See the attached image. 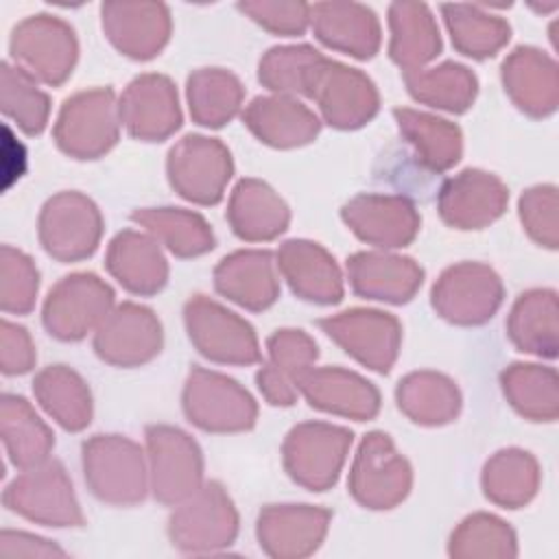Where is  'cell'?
Here are the masks:
<instances>
[{
  "label": "cell",
  "instance_id": "2e32d148",
  "mask_svg": "<svg viewBox=\"0 0 559 559\" xmlns=\"http://www.w3.org/2000/svg\"><path fill=\"white\" fill-rule=\"evenodd\" d=\"M319 328L362 367L389 373L402 345V323L397 317L373 310L352 308L319 319Z\"/></svg>",
  "mask_w": 559,
  "mask_h": 559
},
{
  "label": "cell",
  "instance_id": "7402d4cb",
  "mask_svg": "<svg viewBox=\"0 0 559 559\" xmlns=\"http://www.w3.org/2000/svg\"><path fill=\"white\" fill-rule=\"evenodd\" d=\"M100 24L111 46L129 59L148 61L170 39V11L162 2H103Z\"/></svg>",
  "mask_w": 559,
  "mask_h": 559
},
{
  "label": "cell",
  "instance_id": "d6a6232c",
  "mask_svg": "<svg viewBox=\"0 0 559 559\" xmlns=\"http://www.w3.org/2000/svg\"><path fill=\"white\" fill-rule=\"evenodd\" d=\"M507 336L524 354L557 358L559 349V306L552 288H531L522 293L507 317Z\"/></svg>",
  "mask_w": 559,
  "mask_h": 559
},
{
  "label": "cell",
  "instance_id": "30bf717a",
  "mask_svg": "<svg viewBox=\"0 0 559 559\" xmlns=\"http://www.w3.org/2000/svg\"><path fill=\"white\" fill-rule=\"evenodd\" d=\"M148 483L155 500L179 504L203 485V454L181 428L151 424L144 430Z\"/></svg>",
  "mask_w": 559,
  "mask_h": 559
},
{
  "label": "cell",
  "instance_id": "e0dca14e",
  "mask_svg": "<svg viewBox=\"0 0 559 559\" xmlns=\"http://www.w3.org/2000/svg\"><path fill=\"white\" fill-rule=\"evenodd\" d=\"M164 345L157 314L135 301L114 306L94 332L96 356L114 367H140L151 362Z\"/></svg>",
  "mask_w": 559,
  "mask_h": 559
},
{
  "label": "cell",
  "instance_id": "7dc6e473",
  "mask_svg": "<svg viewBox=\"0 0 559 559\" xmlns=\"http://www.w3.org/2000/svg\"><path fill=\"white\" fill-rule=\"evenodd\" d=\"M323 55L308 46H275L266 50L258 63V81L273 94L284 96H306L310 76Z\"/></svg>",
  "mask_w": 559,
  "mask_h": 559
},
{
  "label": "cell",
  "instance_id": "f1b7e54d",
  "mask_svg": "<svg viewBox=\"0 0 559 559\" xmlns=\"http://www.w3.org/2000/svg\"><path fill=\"white\" fill-rule=\"evenodd\" d=\"M310 26L323 46L354 59H371L380 50V22L367 4L314 2L310 4Z\"/></svg>",
  "mask_w": 559,
  "mask_h": 559
},
{
  "label": "cell",
  "instance_id": "603a6c76",
  "mask_svg": "<svg viewBox=\"0 0 559 559\" xmlns=\"http://www.w3.org/2000/svg\"><path fill=\"white\" fill-rule=\"evenodd\" d=\"M319 347L314 338L295 328L275 330L266 338V362L255 373V384L271 406H293L304 376L314 367Z\"/></svg>",
  "mask_w": 559,
  "mask_h": 559
},
{
  "label": "cell",
  "instance_id": "4316f807",
  "mask_svg": "<svg viewBox=\"0 0 559 559\" xmlns=\"http://www.w3.org/2000/svg\"><path fill=\"white\" fill-rule=\"evenodd\" d=\"M214 288L251 312L271 308L280 297L275 255L266 249H240L225 255L214 269Z\"/></svg>",
  "mask_w": 559,
  "mask_h": 559
},
{
  "label": "cell",
  "instance_id": "f35d334b",
  "mask_svg": "<svg viewBox=\"0 0 559 559\" xmlns=\"http://www.w3.org/2000/svg\"><path fill=\"white\" fill-rule=\"evenodd\" d=\"M537 459L522 448H504L491 454L483 467L480 485L489 502L504 509L526 507L539 489Z\"/></svg>",
  "mask_w": 559,
  "mask_h": 559
},
{
  "label": "cell",
  "instance_id": "c3c4849f",
  "mask_svg": "<svg viewBox=\"0 0 559 559\" xmlns=\"http://www.w3.org/2000/svg\"><path fill=\"white\" fill-rule=\"evenodd\" d=\"M39 290V271L20 249L2 245L0 249V308L9 314H28L35 308Z\"/></svg>",
  "mask_w": 559,
  "mask_h": 559
},
{
  "label": "cell",
  "instance_id": "d6986e66",
  "mask_svg": "<svg viewBox=\"0 0 559 559\" xmlns=\"http://www.w3.org/2000/svg\"><path fill=\"white\" fill-rule=\"evenodd\" d=\"M120 124L142 142H162L181 127L175 83L157 72L135 76L118 98Z\"/></svg>",
  "mask_w": 559,
  "mask_h": 559
},
{
  "label": "cell",
  "instance_id": "9c48e42d",
  "mask_svg": "<svg viewBox=\"0 0 559 559\" xmlns=\"http://www.w3.org/2000/svg\"><path fill=\"white\" fill-rule=\"evenodd\" d=\"M236 535L238 511L216 480L203 483L168 518L170 544L181 552H216L231 546Z\"/></svg>",
  "mask_w": 559,
  "mask_h": 559
},
{
  "label": "cell",
  "instance_id": "816d5d0a",
  "mask_svg": "<svg viewBox=\"0 0 559 559\" xmlns=\"http://www.w3.org/2000/svg\"><path fill=\"white\" fill-rule=\"evenodd\" d=\"M37 352L26 328L2 319L0 323V369L4 376H22L35 367Z\"/></svg>",
  "mask_w": 559,
  "mask_h": 559
},
{
  "label": "cell",
  "instance_id": "74e56055",
  "mask_svg": "<svg viewBox=\"0 0 559 559\" xmlns=\"http://www.w3.org/2000/svg\"><path fill=\"white\" fill-rule=\"evenodd\" d=\"M39 406L66 430L79 432L90 426L94 404L87 382L66 365L44 367L33 380Z\"/></svg>",
  "mask_w": 559,
  "mask_h": 559
},
{
  "label": "cell",
  "instance_id": "681fc988",
  "mask_svg": "<svg viewBox=\"0 0 559 559\" xmlns=\"http://www.w3.org/2000/svg\"><path fill=\"white\" fill-rule=\"evenodd\" d=\"M557 188L552 183H539L522 192L518 201V214L524 231L533 242L546 249L559 245V221H557Z\"/></svg>",
  "mask_w": 559,
  "mask_h": 559
},
{
  "label": "cell",
  "instance_id": "6da1fadb",
  "mask_svg": "<svg viewBox=\"0 0 559 559\" xmlns=\"http://www.w3.org/2000/svg\"><path fill=\"white\" fill-rule=\"evenodd\" d=\"M87 489L107 504L131 507L146 498L148 461L133 439L124 435H94L81 448Z\"/></svg>",
  "mask_w": 559,
  "mask_h": 559
},
{
  "label": "cell",
  "instance_id": "836d02e7",
  "mask_svg": "<svg viewBox=\"0 0 559 559\" xmlns=\"http://www.w3.org/2000/svg\"><path fill=\"white\" fill-rule=\"evenodd\" d=\"M389 57L404 72L419 70L441 52V33L428 4H389Z\"/></svg>",
  "mask_w": 559,
  "mask_h": 559
},
{
  "label": "cell",
  "instance_id": "44dd1931",
  "mask_svg": "<svg viewBox=\"0 0 559 559\" xmlns=\"http://www.w3.org/2000/svg\"><path fill=\"white\" fill-rule=\"evenodd\" d=\"M332 511L314 504H266L258 513L255 537L260 548L275 559H301L325 539Z\"/></svg>",
  "mask_w": 559,
  "mask_h": 559
},
{
  "label": "cell",
  "instance_id": "8fae6325",
  "mask_svg": "<svg viewBox=\"0 0 559 559\" xmlns=\"http://www.w3.org/2000/svg\"><path fill=\"white\" fill-rule=\"evenodd\" d=\"M37 236L50 258L59 262H79L98 249L103 214L87 194L63 190L41 205Z\"/></svg>",
  "mask_w": 559,
  "mask_h": 559
},
{
  "label": "cell",
  "instance_id": "b9f144b4",
  "mask_svg": "<svg viewBox=\"0 0 559 559\" xmlns=\"http://www.w3.org/2000/svg\"><path fill=\"white\" fill-rule=\"evenodd\" d=\"M190 116L197 124L221 129L242 107L245 87L240 79L225 68H199L186 81Z\"/></svg>",
  "mask_w": 559,
  "mask_h": 559
},
{
  "label": "cell",
  "instance_id": "cb8c5ba5",
  "mask_svg": "<svg viewBox=\"0 0 559 559\" xmlns=\"http://www.w3.org/2000/svg\"><path fill=\"white\" fill-rule=\"evenodd\" d=\"M275 262L299 299L319 306H332L343 299V273L334 255L319 242L306 238L286 240L280 245Z\"/></svg>",
  "mask_w": 559,
  "mask_h": 559
},
{
  "label": "cell",
  "instance_id": "8992f818",
  "mask_svg": "<svg viewBox=\"0 0 559 559\" xmlns=\"http://www.w3.org/2000/svg\"><path fill=\"white\" fill-rule=\"evenodd\" d=\"M2 502L9 511L44 526H83L85 518L72 480L59 461H44L22 469L4 489Z\"/></svg>",
  "mask_w": 559,
  "mask_h": 559
},
{
  "label": "cell",
  "instance_id": "4dcf8cb0",
  "mask_svg": "<svg viewBox=\"0 0 559 559\" xmlns=\"http://www.w3.org/2000/svg\"><path fill=\"white\" fill-rule=\"evenodd\" d=\"M105 269L133 295H155L168 282V262L159 242L148 231H118L105 253Z\"/></svg>",
  "mask_w": 559,
  "mask_h": 559
},
{
  "label": "cell",
  "instance_id": "f6af8a7d",
  "mask_svg": "<svg viewBox=\"0 0 559 559\" xmlns=\"http://www.w3.org/2000/svg\"><path fill=\"white\" fill-rule=\"evenodd\" d=\"M448 555L454 559H511L518 557V537L502 518L478 511L452 531Z\"/></svg>",
  "mask_w": 559,
  "mask_h": 559
},
{
  "label": "cell",
  "instance_id": "ffe728a7",
  "mask_svg": "<svg viewBox=\"0 0 559 559\" xmlns=\"http://www.w3.org/2000/svg\"><path fill=\"white\" fill-rule=\"evenodd\" d=\"M354 236L378 249H400L415 240L421 227L417 207L400 194H356L341 210Z\"/></svg>",
  "mask_w": 559,
  "mask_h": 559
},
{
  "label": "cell",
  "instance_id": "7bdbcfd3",
  "mask_svg": "<svg viewBox=\"0 0 559 559\" xmlns=\"http://www.w3.org/2000/svg\"><path fill=\"white\" fill-rule=\"evenodd\" d=\"M507 402L531 421H555L559 415V380L552 367L513 362L500 373Z\"/></svg>",
  "mask_w": 559,
  "mask_h": 559
},
{
  "label": "cell",
  "instance_id": "f5cc1de1",
  "mask_svg": "<svg viewBox=\"0 0 559 559\" xmlns=\"http://www.w3.org/2000/svg\"><path fill=\"white\" fill-rule=\"evenodd\" d=\"M0 555L7 559L9 557H66V550L46 537L7 528L0 533Z\"/></svg>",
  "mask_w": 559,
  "mask_h": 559
},
{
  "label": "cell",
  "instance_id": "1f68e13d",
  "mask_svg": "<svg viewBox=\"0 0 559 559\" xmlns=\"http://www.w3.org/2000/svg\"><path fill=\"white\" fill-rule=\"evenodd\" d=\"M227 221L240 240L269 242L288 229L290 210L266 181L247 177L229 194Z\"/></svg>",
  "mask_w": 559,
  "mask_h": 559
},
{
  "label": "cell",
  "instance_id": "83f0119b",
  "mask_svg": "<svg viewBox=\"0 0 559 559\" xmlns=\"http://www.w3.org/2000/svg\"><path fill=\"white\" fill-rule=\"evenodd\" d=\"M299 393L312 408L356 421H369L380 411L376 384L343 367H312L304 376Z\"/></svg>",
  "mask_w": 559,
  "mask_h": 559
},
{
  "label": "cell",
  "instance_id": "f546056e",
  "mask_svg": "<svg viewBox=\"0 0 559 559\" xmlns=\"http://www.w3.org/2000/svg\"><path fill=\"white\" fill-rule=\"evenodd\" d=\"M245 127L266 146L297 148L310 144L321 131V118L295 96H255L242 109Z\"/></svg>",
  "mask_w": 559,
  "mask_h": 559
},
{
  "label": "cell",
  "instance_id": "484cf974",
  "mask_svg": "<svg viewBox=\"0 0 559 559\" xmlns=\"http://www.w3.org/2000/svg\"><path fill=\"white\" fill-rule=\"evenodd\" d=\"M352 290L358 297L406 304L424 284V269L408 255L391 251H358L345 264Z\"/></svg>",
  "mask_w": 559,
  "mask_h": 559
},
{
  "label": "cell",
  "instance_id": "bcb514c9",
  "mask_svg": "<svg viewBox=\"0 0 559 559\" xmlns=\"http://www.w3.org/2000/svg\"><path fill=\"white\" fill-rule=\"evenodd\" d=\"M0 107L26 135H39L50 116V96L22 68L4 61L0 68Z\"/></svg>",
  "mask_w": 559,
  "mask_h": 559
},
{
  "label": "cell",
  "instance_id": "5bb4252c",
  "mask_svg": "<svg viewBox=\"0 0 559 559\" xmlns=\"http://www.w3.org/2000/svg\"><path fill=\"white\" fill-rule=\"evenodd\" d=\"M306 98L314 100L321 118L341 131L365 127L380 109L376 83L362 70L328 57L314 68Z\"/></svg>",
  "mask_w": 559,
  "mask_h": 559
},
{
  "label": "cell",
  "instance_id": "f907efd6",
  "mask_svg": "<svg viewBox=\"0 0 559 559\" xmlns=\"http://www.w3.org/2000/svg\"><path fill=\"white\" fill-rule=\"evenodd\" d=\"M238 9L269 33L295 37L310 24V4L299 0H245Z\"/></svg>",
  "mask_w": 559,
  "mask_h": 559
},
{
  "label": "cell",
  "instance_id": "d590c367",
  "mask_svg": "<svg viewBox=\"0 0 559 559\" xmlns=\"http://www.w3.org/2000/svg\"><path fill=\"white\" fill-rule=\"evenodd\" d=\"M397 408L419 426H443L461 413V391L439 371H411L395 386Z\"/></svg>",
  "mask_w": 559,
  "mask_h": 559
},
{
  "label": "cell",
  "instance_id": "5b68a950",
  "mask_svg": "<svg viewBox=\"0 0 559 559\" xmlns=\"http://www.w3.org/2000/svg\"><path fill=\"white\" fill-rule=\"evenodd\" d=\"M347 487L352 498L371 511H386L406 500L413 467L382 430L367 432L354 454Z\"/></svg>",
  "mask_w": 559,
  "mask_h": 559
},
{
  "label": "cell",
  "instance_id": "52a82bcc",
  "mask_svg": "<svg viewBox=\"0 0 559 559\" xmlns=\"http://www.w3.org/2000/svg\"><path fill=\"white\" fill-rule=\"evenodd\" d=\"M181 406L188 421L205 432H242L251 430L258 419L251 393L234 378L205 367L190 369Z\"/></svg>",
  "mask_w": 559,
  "mask_h": 559
},
{
  "label": "cell",
  "instance_id": "8d00e7d4",
  "mask_svg": "<svg viewBox=\"0 0 559 559\" xmlns=\"http://www.w3.org/2000/svg\"><path fill=\"white\" fill-rule=\"evenodd\" d=\"M0 435L9 461L17 469L35 467L48 461L55 448V435L22 395L4 393L0 404Z\"/></svg>",
  "mask_w": 559,
  "mask_h": 559
},
{
  "label": "cell",
  "instance_id": "4fadbf2b",
  "mask_svg": "<svg viewBox=\"0 0 559 559\" xmlns=\"http://www.w3.org/2000/svg\"><path fill=\"white\" fill-rule=\"evenodd\" d=\"M166 175L173 190L186 201L216 205L234 175V159L221 140L190 133L168 151Z\"/></svg>",
  "mask_w": 559,
  "mask_h": 559
},
{
  "label": "cell",
  "instance_id": "d4e9b609",
  "mask_svg": "<svg viewBox=\"0 0 559 559\" xmlns=\"http://www.w3.org/2000/svg\"><path fill=\"white\" fill-rule=\"evenodd\" d=\"M500 79L511 103L531 118L555 114L559 103V70L550 55L535 46H518L502 66Z\"/></svg>",
  "mask_w": 559,
  "mask_h": 559
},
{
  "label": "cell",
  "instance_id": "ba28073f",
  "mask_svg": "<svg viewBox=\"0 0 559 559\" xmlns=\"http://www.w3.org/2000/svg\"><path fill=\"white\" fill-rule=\"evenodd\" d=\"M183 323L197 352L212 362L247 367L262 360L251 323L205 295H192L186 301Z\"/></svg>",
  "mask_w": 559,
  "mask_h": 559
},
{
  "label": "cell",
  "instance_id": "7a4b0ae2",
  "mask_svg": "<svg viewBox=\"0 0 559 559\" xmlns=\"http://www.w3.org/2000/svg\"><path fill=\"white\" fill-rule=\"evenodd\" d=\"M55 144L72 159H98L120 138L118 100L111 87H92L63 100L55 127Z\"/></svg>",
  "mask_w": 559,
  "mask_h": 559
},
{
  "label": "cell",
  "instance_id": "ac0fdd59",
  "mask_svg": "<svg viewBox=\"0 0 559 559\" xmlns=\"http://www.w3.org/2000/svg\"><path fill=\"white\" fill-rule=\"evenodd\" d=\"M509 203L500 177L480 168H465L448 177L437 194V210L448 227L469 231L498 221Z\"/></svg>",
  "mask_w": 559,
  "mask_h": 559
},
{
  "label": "cell",
  "instance_id": "ab89813d",
  "mask_svg": "<svg viewBox=\"0 0 559 559\" xmlns=\"http://www.w3.org/2000/svg\"><path fill=\"white\" fill-rule=\"evenodd\" d=\"M131 221L144 227L177 258H197L214 249V231L199 212L183 207H140L131 212Z\"/></svg>",
  "mask_w": 559,
  "mask_h": 559
},
{
  "label": "cell",
  "instance_id": "ee69618b",
  "mask_svg": "<svg viewBox=\"0 0 559 559\" xmlns=\"http://www.w3.org/2000/svg\"><path fill=\"white\" fill-rule=\"evenodd\" d=\"M441 15L452 46L472 59L498 55L511 39V26L504 17L485 11L478 4H443Z\"/></svg>",
  "mask_w": 559,
  "mask_h": 559
},
{
  "label": "cell",
  "instance_id": "3957f363",
  "mask_svg": "<svg viewBox=\"0 0 559 559\" xmlns=\"http://www.w3.org/2000/svg\"><path fill=\"white\" fill-rule=\"evenodd\" d=\"M354 435L345 426L328 421H301L282 443L286 474L308 491H325L336 485L347 461Z\"/></svg>",
  "mask_w": 559,
  "mask_h": 559
},
{
  "label": "cell",
  "instance_id": "9a60e30c",
  "mask_svg": "<svg viewBox=\"0 0 559 559\" xmlns=\"http://www.w3.org/2000/svg\"><path fill=\"white\" fill-rule=\"evenodd\" d=\"M504 299L500 275L483 262H456L441 271L430 290L435 312L454 325L487 323Z\"/></svg>",
  "mask_w": 559,
  "mask_h": 559
},
{
  "label": "cell",
  "instance_id": "277c9868",
  "mask_svg": "<svg viewBox=\"0 0 559 559\" xmlns=\"http://www.w3.org/2000/svg\"><path fill=\"white\" fill-rule=\"evenodd\" d=\"M9 52L13 66L22 68L35 81L61 85L72 74L79 59L74 28L57 15L37 13L24 17L11 33Z\"/></svg>",
  "mask_w": 559,
  "mask_h": 559
},
{
  "label": "cell",
  "instance_id": "60d3db41",
  "mask_svg": "<svg viewBox=\"0 0 559 559\" xmlns=\"http://www.w3.org/2000/svg\"><path fill=\"white\" fill-rule=\"evenodd\" d=\"M404 83L417 103L450 114L467 111L478 94L476 74L456 61L408 70L404 72Z\"/></svg>",
  "mask_w": 559,
  "mask_h": 559
},
{
  "label": "cell",
  "instance_id": "7c38bea8",
  "mask_svg": "<svg viewBox=\"0 0 559 559\" xmlns=\"http://www.w3.org/2000/svg\"><path fill=\"white\" fill-rule=\"evenodd\" d=\"M114 288L94 273L61 277L46 295L41 323L57 341H81L114 310Z\"/></svg>",
  "mask_w": 559,
  "mask_h": 559
},
{
  "label": "cell",
  "instance_id": "e575fe53",
  "mask_svg": "<svg viewBox=\"0 0 559 559\" xmlns=\"http://www.w3.org/2000/svg\"><path fill=\"white\" fill-rule=\"evenodd\" d=\"M393 118L424 168L443 173L461 159L463 133L454 122L411 107H395Z\"/></svg>",
  "mask_w": 559,
  "mask_h": 559
}]
</instances>
